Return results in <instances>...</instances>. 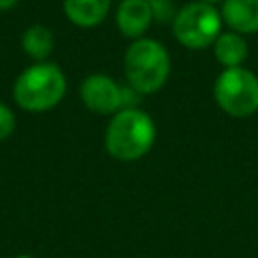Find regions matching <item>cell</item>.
I'll use <instances>...</instances> for the list:
<instances>
[{
	"label": "cell",
	"instance_id": "6da1fadb",
	"mask_svg": "<svg viewBox=\"0 0 258 258\" xmlns=\"http://www.w3.org/2000/svg\"><path fill=\"white\" fill-rule=\"evenodd\" d=\"M155 141V125L151 117L139 109L119 111L105 135V147L109 155L119 161H133L143 157Z\"/></svg>",
	"mask_w": 258,
	"mask_h": 258
},
{
	"label": "cell",
	"instance_id": "7a4b0ae2",
	"mask_svg": "<svg viewBox=\"0 0 258 258\" xmlns=\"http://www.w3.org/2000/svg\"><path fill=\"white\" fill-rule=\"evenodd\" d=\"M169 75V54L151 38L135 40L125 52V77L137 93L157 91Z\"/></svg>",
	"mask_w": 258,
	"mask_h": 258
},
{
	"label": "cell",
	"instance_id": "3957f363",
	"mask_svg": "<svg viewBox=\"0 0 258 258\" xmlns=\"http://www.w3.org/2000/svg\"><path fill=\"white\" fill-rule=\"evenodd\" d=\"M67 89L64 75L52 62H38L26 69L14 83V97L28 111H44L54 107Z\"/></svg>",
	"mask_w": 258,
	"mask_h": 258
},
{
	"label": "cell",
	"instance_id": "277c9868",
	"mask_svg": "<svg viewBox=\"0 0 258 258\" xmlns=\"http://www.w3.org/2000/svg\"><path fill=\"white\" fill-rule=\"evenodd\" d=\"M218 105L232 117H248L258 109V79L246 69H226L214 85Z\"/></svg>",
	"mask_w": 258,
	"mask_h": 258
},
{
	"label": "cell",
	"instance_id": "5b68a950",
	"mask_svg": "<svg viewBox=\"0 0 258 258\" xmlns=\"http://www.w3.org/2000/svg\"><path fill=\"white\" fill-rule=\"evenodd\" d=\"M222 18L214 6L191 2L173 18V34L187 48H204L220 36Z\"/></svg>",
	"mask_w": 258,
	"mask_h": 258
},
{
	"label": "cell",
	"instance_id": "8992f818",
	"mask_svg": "<svg viewBox=\"0 0 258 258\" xmlns=\"http://www.w3.org/2000/svg\"><path fill=\"white\" fill-rule=\"evenodd\" d=\"M83 103L95 113H113L123 105V91L105 75H91L81 85Z\"/></svg>",
	"mask_w": 258,
	"mask_h": 258
},
{
	"label": "cell",
	"instance_id": "52a82bcc",
	"mask_svg": "<svg viewBox=\"0 0 258 258\" xmlns=\"http://www.w3.org/2000/svg\"><path fill=\"white\" fill-rule=\"evenodd\" d=\"M151 18H153V12L147 0H123L117 10L119 30L129 38L141 36L151 24Z\"/></svg>",
	"mask_w": 258,
	"mask_h": 258
},
{
	"label": "cell",
	"instance_id": "ba28073f",
	"mask_svg": "<svg viewBox=\"0 0 258 258\" xmlns=\"http://www.w3.org/2000/svg\"><path fill=\"white\" fill-rule=\"evenodd\" d=\"M222 14L236 32H258V0H226Z\"/></svg>",
	"mask_w": 258,
	"mask_h": 258
},
{
	"label": "cell",
	"instance_id": "9c48e42d",
	"mask_svg": "<svg viewBox=\"0 0 258 258\" xmlns=\"http://www.w3.org/2000/svg\"><path fill=\"white\" fill-rule=\"evenodd\" d=\"M111 0H64L67 16L79 26L99 24L109 12Z\"/></svg>",
	"mask_w": 258,
	"mask_h": 258
},
{
	"label": "cell",
	"instance_id": "30bf717a",
	"mask_svg": "<svg viewBox=\"0 0 258 258\" xmlns=\"http://www.w3.org/2000/svg\"><path fill=\"white\" fill-rule=\"evenodd\" d=\"M216 58L226 67V69H236L248 54L246 40L236 34V32H222L216 38Z\"/></svg>",
	"mask_w": 258,
	"mask_h": 258
},
{
	"label": "cell",
	"instance_id": "8fae6325",
	"mask_svg": "<svg viewBox=\"0 0 258 258\" xmlns=\"http://www.w3.org/2000/svg\"><path fill=\"white\" fill-rule=\"evenodd\" d=\"M52 32L46 28V26H40V24H34L30 26L24 36H22V46L24 50L32 56V58H44L50 54L52 50Z\"/></svg>",
	"mask_w": 258,
	"mask_h": 258
},
{
	"label": "cell",
	"instance_id": "7c38bea8",
	"mask_svg": "<svg viewBox=\"0 0 258 258\" xmlns=\"http://www.w3.org/2000/svg\"><path fill=\"white\" fill-rule=\"evenodd\" d=\"M12 129H14V115L6 105L0 103V139L8 137Z\"/></svg>",
	"mask_w": 258,
	"mask_h": 258
},
{
	"label": "cell",
	"instance_id": "4fadbf2b",
	"mask_svg": "<svg viewBox=\"0 0 258 258\" xmlns=\"http://www.w3.org/2000/svg\"><path fill=\"white\" fill-rule=\"evenodd\" d=\"M151 12L157 20H167L171 16V4L169 0H151Z\"/></svg>",
	"mask_w": 258,
	"mask_h": 258
},
{
	"label": "cell",
	"instance_id": "5bb4252c",
	"mask_svg": "<svg viewBox=\"0 0 258 258\" xmlns=\"http://www.w3.org/2000/svg\"><path fill=\"white\" fill-rule=\"evenodd\" d=\"M14 4H16V0H0V8H10Z\"/></svg>",
	"mask_w": 258,
	"mask_h": 258
},
{
	"label": "cell",
	"instance_id": "9a60e30c",
	"mask_svg": "<svg viewBox=\"0 0 258 258\" xmlns=\"http://www.w3.org/2000/svg\"><path fill=\"white\" fill-rule=\"evenodd\" d=\"M204 4H214V2H218V0H202Z\"/></svg>",
	"mask_w": 258,
	"mask_h": 258
}]
</instances>
